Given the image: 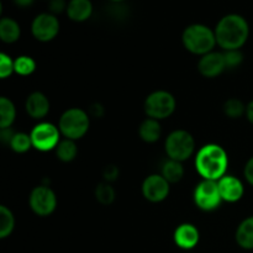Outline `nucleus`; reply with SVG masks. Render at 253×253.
I'll return each instance as SVG.
<instances>
[{"mask_svg":"<svg viewBox=\"0 0 253 253\" xmlns=\"http://www.w3.org/2000/svg\"><path fill=\"white\" fill-rule=\"evenodd\" d=\"M216 43L224 51L240 49L250 36L249 21L240 14H227L217 21L214 29Z\"/></svg>","mask_w":253,"mask_h":253,"instance_id":"obj_1","label":"nucleus"},{"mask_svg":"<svg viewBox=\"0 0 253 253\" xmlns=\"http://www.w3.org/2000/svg\"><path fill=\"white\" fill-rule=\"evenodd\" d=\"M229 156L226 151L216 143H208L198 151L195 156V168L203 179L219 180L226 175Z\"/></svg>","mask_w":253,"mask_h":253,"instance_id":"obj_2","label":"nucleus"},{"mask_svg":"<svg viewBox=\"0 0 253 253\" xmlns=\"http://www.w3.org/2000/svg\"><path fill=\"white\" fill-rule=\"evenodd\" d=\"M182 42L187 51L198 56L210 53L217 44L215 31L204 24H192L185 27Z\"/></svg>","mask_w":253,"mask_h":253,"instance_id":"obj_3","label":"nucleus"},{"mask_svg":"<svg viewBox=\"0 0 253 253\" xmlns=\"http://www.w3.org/2000/svg\"><path fill=\"white\" fill-rule=\"evenodd\" d=\"M90 126V119L86 111L79 108H71L59 118L58 128L64 138L77 141L85 136Z\"/></svg>","mask_w":253,"mask_h":253,"instance_id":"obj_4","label":"nucleus"},{"mask_svg":"<svg viewBox=\"0 0 253 253\" xmlns=\"http://www.w3.org/2000/svg\"><path fill=\"white\" fill-rule=\"evenodd\" d=\"M165 150L168 158L183 163L194 153L195 140L188 131L174 130L166 138Z\"/></svg>","mask_w":253,"mask_h":253,"instance_id":"obj_5","label":"nucleus"},{"mask_svg":"<svg viewBox=\"0 0 253 253\" xmlns=\"http://www.w3.org/2000/svg\"><path fill=\"white\" fill-rule=\"evenodd\" d=\"M177 101L167 90H156L146 98L143 109L148 118L155 120H165L169 118L175 110Z\"/></svg>","mask_w":253,"mask_h":253,"instance_id":"obj_6","label":"nucleus"},{"mask_svg":"<svg viewBox=\"0 0 253 253\" xmlns=\"http://www.w3.org/2000/svg\"><path fill=\"white\" fill-rule=\"evenodd\" d=\"M195 205L203 211H214L224 202L216 180L203 179L193 193Z\"/></svg>","mask_w":253,"mask_h":253,"instance_id":"obj_7","label":"nucleus"},{"mask_svg":"<svg viewBox=\"0 0 253 253\" xmlns=\"http://www.w3.org/2000/svg\"><path fill=\"white\" fill-rule=\"evenodd\" d=\"M32 141V147L41 152H48L56 150L61 142V131L58 126L51 123H40L30 132Z\"/></svg>","mask_w":253,"mask_h":253,"instance_id":"obj_8","label":"nucleus"},{"mask_svg":"<svg viewBox=\"0 0 253 253\" xmlns=\"http://www.w3.org/2000/svg\"><path fill=\"white\" fill-rule=\"evenodd\" d=\"M29 204L37 216H49L57 208L56 193L49 185H39L30 193Z\"/></svg>","mask_w":253,"mask_h":253,"instance_id":"obj_9","label":"nucleus"},{"mask_svg":"<svg viewBox=\"0 0 253 253\" xmlns=\"http://www.w3.org/2000/svg\"><path fill=\"white\" fill-rule=\"evenodd\" d=\"M61 29L58 16L51 12H41L36 15L31 22V34L37 41L49 42L57 37Z\"/></svg>","mask_w":253,"mask_h":253,"instance_id":"obj_10","label":"nucleus"},{"mask_svg":"<svg viewBox=\"0 0 253 253\" xmlns=\"http://www.w3.org/2000/svg\"><path fill=\"white\" fill-rule=\"evenodd\" d=\"M169 183L162 174H151L143 180L142 195L151 203H161L169 194Z\"/></svg>","mask_w":253,"mask_h":253,"instance_id":"obj_11","label":"nucleus"},{"mask_svg":"<svg viewBox=\"0 0 253 253\" xmlns=\"http://www.w3.org/2000/svg\"><path fill=\"white\" fill-rule=\"evenodd\" d=\"M198 69L205 78H215L220 76L225 69H227L224 52L212 51L202 56L198 63Z\"/></svg>","mask_w":253,"mask_h":253,"instance_id":"obj_12","label":"nucleus"},{"mask_svg":"<svg viewBox=\"0 0 253 253\" xmlns=\"http://www.w3.org/2000/svg\"><path fill=\"white\" fill-rule=\"evenodd\" d=\"M219 190L224 202L236 203L242 199L245 194L244 183L234 175H224L217 180Z\"/></svg>","mask_w":253,"mask_h":253,"instance_id":"obj_13","label":"nucleus"},{"mask_svg":"<svg viewBox=\"0 0 253 253\" xmlns=\"http://www.w3.org/2000/svg\"><path fill=\"white\" fill-rule=\"evenodd\" d=\"M173 240H174V244L180 249L192 250L199 244V230L193 224L185 222L175 229L174 234H173Z\"/></svg>","mask_w":253,"mask_h":253,"instance_id":"obj_14","label":"nucleus"},{"mask_svg":"<svg viewBox=\"0 0 253 253\" xmlns=\"http://www.w3.org/2000/svg\"><path fill=\"white\" fill-rule=\"evenodd\" d=\"M49 108H51V104H49L48 98L41 91L31 93L25 101L26 113L35 120H41L46 118L47 114L49 113Z\"/></svg>","mask_w":253,"mask_h":253,"instance_id":"obj_15","label":"nucleus"},{"mask_svg":"<svg viewBox=\"0 0 253 253\" xmlns=\"http://www.w3.org/2000/svg\"><path fill=\"white\" fill-rule=\"evenodd\" d=\"M94 6L91 0H69L67 6V16L74 22H84L93 15Z\"/></svg>","mask_w":253,"mask_h":253,"instance_id":"obj_16","label":"nucleus"},{"mask_svg":"<svg viewBox=\"0 0 253 253\" xmlns=\"http://www.w3.org/2000/svg\"><path fill=\"white\" fill-rule=\"evenodd\" d=\"M21 36V27L12 17L4 16L0 20V40L4 43H14Z\"/></svg>","mask_w":253,"mask_h":253,"instance_id":"obj_17","label":"nucleus"},{"mask_svg":"<svg viewBox=\"0 0 253 253\" xmlns=\"http://www.w3.org/2000/svg\"><path fill=\"white\" fill-rule=\"evenodd\" d=\"M161 133H162V127L158 120L147 118L141 123L138 127V136L142 141L147 143H155L160 140Z\"/></svg>","mask_w":253,"mask_h":253,"instance_id":"obj_18","label":"nucleus"},{"mask_svg":"<svg viewBox=\"0 0 253 253\" xmlns=\"http://www.w3.org/2000/svg\"><path fill=\"white\" fill-rule=\"evenodd\" d=\"M236 242L241 249L253 250V216L247 217L236 230Z\"/></svg>","mask_w":253,"mask_h":253,"instance_id":"obj_19","label":"nucleus"},{"mask_svg":"<svg viewBox=\"0 0 253 253\" xmlns=\"http://www.w3.org/2000/svg\"><path fill=\"white\" fill-rule=\"evenodd\" d=\"M161 174L166 178V180L169 184L170 183L180 182L183 179V177H184V167H183V163L168 158L162 165Z\"/></svg>","mask_w":253,"mask_h":253,"instance_id":"obj_20","label":"nucleus"},{"mask_svg":"<svg viewBox=\"0 0 253 253\" xmlns=\"http://www.w3.org/2000/svg\"><path fill=\"white\" fill-rule=\"evenodd\" d=\"M16 119V108L6 96L0 98V128L11 127Z\"/></svg>","mask_w":253,"mask_h":253,"instance_id":"obj_21","label":"nucleus"},{"mask_svg":"<svg viewBox=\"0 0 253 253\" xmlns=\"http://www.w3.org/2000/svg\"><path fill=\"white\" fill-rule=\"evenodd\" d=\"M54 151H56L57 158L64 163L72 162L73 160H76L77 155H78V147H77L76 141L69 140V138L61 140Z\"/></svg>","mask_w":253,"mask_h":253,"instance_id":"obj_22","label":"nucleus"},{"mask_svg":"<svg viewBox=\"0 0 253 253\" xmlns=\"http://www.w3.org/2000/svg\"><path fill=\"white\" fill-rule=\"evenodd\" d=\"M15 229V217L11 210L5 205L0 207V239H6Z\"/></svg>","mask_w":253,"mask_h":253,"instance_id":"obj_23","label":"nucleus"},{"mask_svg":"<svg viewBox=\"0 0 253 253\" xmlns=\"http://www.w3.org/2000/svg\"><path fill=\"white\" fill-rule=\"evenodd\" d=\"M95 199L100 203L101 205H110L115 200V189L113 188L111 183L101 182L96 185L95 188Z\"/></svg>","mask_w":253,"mask_h":253,"instance_id":"obj_24","label":"nucleus"},{"mask_svg":"<svg viewBox=\"0 0 253 253\" xmlns=\"http://www.w3.org/2000/svg\"><path fill=\"white\" fill-rule=\"evenodd\" d=\"M224 114L230 119H240L246 114V105L240 99L231 98L225 101Z\"/></svg>","mask_w":253,"mask_h":253,"instance_id":"obj_25","label":"nucleus"},{"mask_svg":"<svg viewBox=\"0 0 253 253\" xmlns=\"http://www.w3.org/2000/svg\"><path fill=\"white\" fill-rule=\"evenodd\" d=\"M9 147L16 153L27 152L32 147L31 136L26 132H15Z\"/></svg>","mask_w":253,"mask_h":253,"instance_id":"obj_26","label":"nucleus"},{"mask_svg":"<svg viewBox=\"0 0 253 253\" xmlns=\"http://www.w3.org/2000/svg\"><path fill=\"white\" fill-rule=\"evenodd\" d=\"M15 73L20 76H30L36 71V62L32 57L30 56H19L16 59H14Z\"/></svg>","mask_w":253,"mask_h":253,"instance_id":"obj_27","label":"nucleus"},{"mask_svg":"<svg viewBox=\"0 0 253 253\" xmlns=\"http://www.w3.org/2000/svg\"><path fill=\"white\" fill-rule=\"evenodd\" d=\"M15 72L14 61L6 53H0V77L1 79H6Z\"/></svg>","mask_w":253,"mask_h":253,"instance_id":"obj_28","label":"nucleus"},{"mask_svg":"<svg viewBox=\"0 0 253 253\" xmlns=\"http://www.w3.org/2000/svg\"><path fill=\"white\" fill-rule=\"evenodd\" d=\"M225 62H226L227 68L232 69L239 67L244 62V54L240 49H231V51H225Z\"/></svg>","mask_w":253,"mask_h":253,"instance_id":"obj_29","label":"nucleus"},{"mask_svg":"<svg viewBox=\"0 0 253 253\" xmlns=\"http://www.w3.org/2000/svg\"><path fill=\"white\" fill-rule=\"evenodd\" d=\"M67 6H68V1L66 0H49L47 7H48V12L58 16L61 14H66Z\"/></svg>","mask_w":253,"mask_h":253,"instance_id":"obj_30","label":"nucleus"},{"mask_svg":"<svg viewBox=\"0 0 253 253\" xmlns=\"http://www.w3.org/2000/svg\"><path fill=\"white\" fill-rule=\"evenodd\" d=\"M119 174H120V170H119V168L116 167L115 165L106 166V167L104 168V172H103L104 182H108V183L115 182V180L119 178Z\"/></svg>","mask_w":253,"mask_h":253,"instance_id":"obj_31","label":"nucleus"},{"mask_svg":"<svg viewBox=\"0 0 253 253\" xmlns=\"http://www.w3.org/2000/svg\"><path fill=\"white\" fill-rule=\"evenodd\" d=\"M14 135L15 131L12 130V128H0V140H1V142L4 143V145L10 146V142H11Z\"/></svg>","mask_w":253,"mask_h":253,"instance_id":"obj_32","label":"nucleus"},{"mask_svg":"<svg viewBox=\"0 0 253 253\" xmlns=\"http://www.w3.org/2000/svg\"><path fill=\"white\" fill-rule=\"evenodd\" d=\"M244 175L245 178H246L247 183L253 187V157H251L249 161H247L244 169Z\"/></svg>","mask_w":253,"mask_h":253,"instance_id":"obj_33","label":"nucleus"},{"mask_svg":"<svg viewBox=\"0 0 253 253\" xmlns=\"http://www.w3.org/2000/svg\"><path fill=\"white\" fill-rule=\"evenodd\" d=\"M104 106L101 105V104L99 103H94L93 105L89 108V114H90L91 116H94V118H101V116L104 115Z\"/></svg>","mask_w":253,"mask_h":253,"instance_id":"obj_34","label":"nucleus"},{"mask_svg":"<svg viewBox=\"0 0 253 253\" xmlns=\"http://www.w3.org/2000/svg\"><path fill=\"white\" fill-rule=\"evenodd\" d=\"M15 5L19 7H29L35 2V0H12Z\"/></svg>","mask_w":253,"mask_h":253,"instance_id":"obj_35","label":"nucleus"},{"mask_svg":"<svg viewBox=\"0 0 253 253\" xmlns=\"http://www.w3.org/2000/svg\"><path fill=\"white\" fill-rule=\"evenodd\" d=\"M246 116H247V120L253 125V100L250 101L246 106Z\"/></svg>","mask_w":253,"mask_h":253,"instance_id":"obj_36","label":"nucleus"},{"mask_svg":"<svg viewBox=\"0 0 253 253\" xmlns=\"http://www.w3.org/2000/svg\"><path fill=\"white\" fill-rule=\"evenodd\" d=\"M109 1H111V2H116V4H120V2L126 1V0H109Z\"/></svg>","mask_w":253,"mask_h":253,"instance_id":"obj_37","label":"nucleus"},{"mask_svg":"<svg viewBox=\"0 0 253 253\" xmlns=\"http://www.w3.org/2000/svg\"><path fill=\"white\" fill-rule=\"evenodd\" d=\"M46 1H49V0H46Z\"/></svg>","mask_w":253,"mask_h":253,"instance_id":"obj_38","label":"nucleus"}]
</instances>
